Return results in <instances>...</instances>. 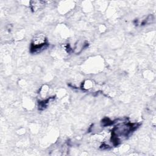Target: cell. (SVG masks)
I'll return each instance as SVG.
<instances>
[{
    "label": "cell",
    "instance_id": "cell-1",
    "mask_svg": "<svg viewBox=\"0 0 156 156\" xmlns=\"http://www.w3.org/2000/svg\"><path fill=\"white\" fill-rule=\"evenodd\" d=\"M138 127L136 123H122L115 126L112 133V141L117 145L121 141L127 139L130 134Z\"/></svg>",
    "mask_w": 156,
    "mask_h": 156
},
{
    "label": "cell",
    "instance_id": "cell-3",
    "mask_svg": "<svg viewBox=\"0 0 156 156\" xmlns=\"http://www.w3.org/2000/svg\"><path fill=\"white\" fill-rule=\"evenodd\" d=\"M43 5H44V2L40 1H32L30 3L31 8L34 11L38 10L39 9L42 7Z\"/></svg>",
    "mask_w": 156,
    "mask_h": 156
},
{
    "label": "cell",
    "instance_id": "cell-2",
    "mask_svg": "<svg viewBox=\"0 0 156 156\" xmlns=\"http://www.w3.org/2000/svg\"><path fill=\"white\" fill-rule=\"evenodd\" d=\"M48 45L47 38L43 34H36L33 38L30 46V51L33 53H38L42 51Z\"/></svg>",
    "mask_w": 156,
    "mask_h": 156
}]
</instances>
